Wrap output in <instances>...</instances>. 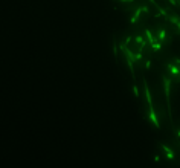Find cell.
<instances>
[{
    "instance_id": "cell-1",
    "label": "cell",
    "mask_w": 180,
    "mask_h": 168,
    "mask_svg": "<svg viewBox=\"0 0 180 168\" xmlns=\"http://www.w3.org/2000/svg\"><path fill=\"white\" fill-rule=\"evenodd\" d=\"M148 118H150V121L154 124V127H160V122H159V118H157V115H156V110H154L153 106H150V112H148Z\"/></svg>"
},
{
    "instance_id": "cell-2",
    "label": "cell",
    "mask_w": 180,
    "mask_h": 168,
    "mask_svg": "<svg viewBox=\"0 0 180 168\" xmlns=\"http://www.w3.org/2000/svg\"><path fill=\"white\" fill-rule=\"evenodd\" d=\"M160 147H162L163 153L166 154V158H168L170 160H174V159H176V156H174V153H172V150L170 148V147H166V145H163V144L160 145Z\"/></svg>"
},
{
    "instance_id": "cell-3",
    "label": "cell",
    "mask_w": 180,
    "mask_h": 168,
    "mask_svg": "<svg viewBox=\"0 0 180 168\" xmlns=\"http://www.w3.org/2000/svg\"><path fill=\"white\" fill-rule=\"evenodd\" d=\"M163 84H165V95H166V99H168V104H170V80L165 77L163 78Z\"/></svg>"
},
{
    "instance_id": "cell-4",
    "label": "cell",
    "mask_w": 180,
    "mask_h": 168,
    "mask_svg": "<svg viewBox=\"0 0 180 168\" xmlns=\"http://www.w3.org/2000/svg\"><path fill=\"white\" fill-rule=\"evenodd\" d=\"M168 69H170V72H171L174 77H177V75H180V69L176 66V64H172V63H170L168 64Z\"/></svg>"
},
{
    "instance_id": "cell-5",
    "label": "cell",
    "mask_w": 180,
    "mask_h": 168,
    "mask_svg": "<svg viewBox=\"0 0 180 168\" xmlns=\"http://www.w3.org/2000/svg\"><path fill=\"white\" fill-rule=\"evenodd\" d=\"M165 40H166V31H165V29H160L159 34H157V41L162 43V41H165Z\"/></svg>"
},
{
    "instance_id": "cell-6",
    "label": "cell",
    "mask_w": 180,
    "mask_h": 168,
    "mask_svg": "<svg viewBox=\"0 0 180 168\" xmlns=\"http://www.w3.org/2000/svg\"><path fill=\"white\" fill-rule=\"evenodd\" d=\"M145 35H147V38H148V40H147V41H148V43L151 44V43H154V41H156V40H157V38H154L153 35H151V32H150V31H148V29H147V31H145Z\"/></svg>"
},
{
    "instance_id": "cell-7",
    "label": "cell",
    "mask_w": 180,
    "mask_h": 168,
    "mask_svg": "<svg viewBox=\"0 0 180 168\" xmlns=\"http://www.w3.org/2000/svg\"><path fill=\"white\" fill-rule=\"evenodd\" d=\"M151 47H153V51H160V49H162V46H160V41H159V43H157V41L151 43Z\"/></svg>"
},
{
    "instance_id": "cell-8",
    "label": "cell",
    "mask_w": 180,
    "mask_h": 168,
    "mask_svg": "<svg viewBox=\"0 0 180 168\" xmlns=\"http://www.w3.org/2000/svg\"><path fill=\"white\" fill-rule=\"evenodd\" d=\"M134 41H136V43H139V44H144V40H142V37H136Z\"/></svg>"
},
{
    "instance_id": "cell-9",
    "label": "cell",
    "mask_w": 180,
    "mask_h": 168,
    "mask_svg": "<svg viewBox=\"0 0 180 168\" xmlns=\"http://www.w3.org/2000/svg\"><path fill=\"white\" fill-rule=\"evenodd\" d=\"M171 21H172V23H176V25H177V28L180 29V20H177V18H171Z\"/></svg>"
},
{
    "instance_id": "cell-10",
    "label": "cell",
    "mask_w": 180,
    "mask_h": 168,
    "mask_svg": "<svg viewBox=\"0 0 180 168\" xmlns=\"http://www.w3.org/2000/svg\"><path fill=\"white\" fill-rule=\"evenodd\" d=\"M133 90H134V95H136V96H139V93H137V87H136V86L133 87Z\"/></svg>"
},
{
    "instance_id": "cell-11",
    "label": "cell",
    "mask_w": 180,
    "mask_h": 168,
    "mask_svg": "<svg viewBox=\"0 0 180 168\" xmlns=\"http://www.w3.org/2000/svg\"><path fill=\"white\" fill-rule=\"evenodd\" d=\"M177 134H179V138H180V130H179V132H177Z\"/></svg>"
},
{
    "instance_id": "cell-12",
    "label": "cell",
    "mask_w": 180,
    "mask_h": 168,
    "mask_svg": "<svg viewBox=\"0 0 180 168\" xmlns=\"http://www.w3.org/2000/svg\"><path fill=\"white\" fill-rule=\"evenodd\" d=\"M128 2H131V0H128Z\"/></svg>"
}]
</instances>
